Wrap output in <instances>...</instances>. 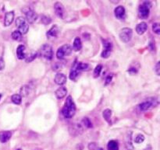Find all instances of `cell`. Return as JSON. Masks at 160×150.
Returning a JSON list of instances; mask_svg holds the SVG:
<instances>
[{
    "instance_id": "1",
    "label": "cell",
    "mask_w": 160,
    "mask_h": 150,
    "mask_svg": "<svg viewBox=\"0 0 160 150\" xmlns=\"http://www.w3.org/2000/svg\"><path fill=\"white\" fill-rule=\"evenodd\" d=\"M76 113L75 103L73 100L71 96H67V100L64 103L63 107L62 110V114L65 118L69 119L72 118Z\"/></svg>"
},
{
    "instance_id": "2",
    "label": "cell",
    "mask_w": 160,
    "mask_h": 150,
    "mask_svg": "<svg viewBox=\"0 0 160 150\" xmlns=\"http://www.w3.org/2000/svg\"><path fill=\"white\" fill-rule=\"evenodd\" d=\"M151 4L149 1H144L138 9V16L141 19H147L149 16Z\"/></svg>"
},
{
    "instance_id": "3",
    "label": "cell",
    "mask_w": 160,
    "mask_h": 150,
    "mask_svg": "<svg viewBox=\"0 0 160 150\" xmlns=\"http://www.w3.org/2000/svg\"><path fill=\"white\" fill-rule=\"evenodd\" d=\"M16 26L18 28V31L21 34H25L29 30V25L24 16H19L16 20Z\"/></svg>"
},
{
    "instance_id": "4",
    "label": "cell",
    "mask_w": 160,
    "mask_h": 150,
    "mask_svg": "<svg viewBox=\"0 0 160 150\" xmlns=\"http://www.w3.org/2000/svg\"><path fill=\"white\" fill-rule=\"evenodd\" d=\"M40 55L42 57L45 58L47 60L51 61L53 58V51H52V48L51 45H48V44H45L43 45L39 50Z\"/></svg>"
},
{
    "instance_id": "5",
    "label": "cell",
    "mask_w": 160,
    "mask_h": 150,
    "mask_svg": "<svg viewBox=\"0 0 160 150\" xmlns=\"http://www.w3.org/2000/svg\"><path fill=\"white\" fill-rule=\"evenodd\" d=\"M72 48L69 45H64L56 51V57L59 59H63L65 56H69L72 53Z\"/></svg>"
},
{
    "instance_id": "6",
    "label": "cell",
    "mask_w": 160,
    "mask_h": 150,
    "mask_svg": "<svg viewBox=\"0 0 160 150\" xmlns=\"http://www.w3.org/2000/svg\"><path fill=\"white\" fill-rule=\"evenodd\" d=\"M132 36H133V30H131L130 28H128V27L123 28L120 30V34H119L120 39L122 42L124 43L129 42L132 38Z\"/></svg>"
},
{
    "instance_id": "7",
    "label": "cell",
    "mask_w": 160,
    "mask_h": 150,
    "mask_svg": "<svg viewBox=\"0 0 160 150\" xmlns=\"http://www.w3.org/2000/svg\"><path fill=\"white\" fill-rule=\"evenodd\" d=\"M22 11L24 12V14L26 16V20L27 23L34 24L38 18V14L30 8H24Z\"/></svg>"
},
{
    "instance_id": "8",
    "label": "cell",
    "mask_w": 160,
    "mask_h": 150,
    "mask_svg": "<svg viewBox=\"0 0 160 150\" xmlns=\"http://www.w3.org/2000/svg\"><path fill=\"white\" fill-rule=\"evenodd\" d=\"M158 104V101L155 100V99H151V100H145L144 102L141 103L139 104L138 107L140 109V111H145L150 109L152 107H155Z\"/></svg>"
},
{
    "instance_id": "9",
    "label": "cell",
    "mask_w": 160,
    "mask_h": 150,
    "mask_svg": "<svg viewBox=\"0 0 160 150\" xmlns=\"http://www.w3.org/2000/svg\"><path fill=\"white\" fill-rule=\"evenodd\" d=\"M80 72H81V71L77 68V61L76 59L75 62L73 64L72 68L70 69V72H69V79L73 81H76L77 79L79 77Z\"/></svg>"
},
{
    "instance_id": "10",
    "label": "cell",
    "mask_w": 160,
    "mask_h": 150,
    "mask_svg": "<svg viewBox=\"0 0 160 150\" xmlns=\"http://www.w3.org/2000/svg\"><path fill=\"white\" fill-rule=\"evenodd\" d=\"M59 32H60V30H59L58 26L57 25H54V26H52L51 29L47 32L46 36H47V37L49 38V39L56 38L58 36V34H59Z\"/></svg>"
},
{
    "instance_id": "11",
    "label": "cell",
    "mask_w": 160,
    "mask_h": 150,
    "mask_svg": "<svg viewBox=\"0 0 160 150\" xmlns=\"http://www.w3.org/2000/svg\"><path fill=\"white\" fill-rule=\"evenodd\" d=\"M67 76L64 74H63V73H61V72L57 73L54 78L55 83L57 85H60V86H63V85L67 83Z\"/></svg>"
},
{
    "instance_id": "12",
    "label": "cell",
    "mask_w": 160,
    "mask_h": 150,
    "mask_svg": "<svg viewBox=\"0 0 160 150\" xmlns=\"http://www.w3.org/2000/svg\"><path fill=\"white\" fill-rule=\"evenodd\" d=\"M13 20H14V12L10 11V12H6L5 14V18H4V26L5 27L10 26L12 24Z\"/></svg>"
},
{
    "instance_id": "13",
    "label": "cell",
    "mask_w": 160,
    "mask_h": 150,
    "mask_svg": "<svg viewBox=\"0 0 160 150\" xmlns=\"http://www.w3.org/2000/svg\"><path fill=\"white\" fill-rule=\"evenodd\" d=\"M114 14L115 16L117 19L122 20L124 18L125 14H126V10L123 6H117L116 9H114Z\"/></svg>"
},
{
    "instance_id": "14",
    "label": "cell",
    "mask_w": 160,
    "mask_h": 150,
    "mask_svg": "<svg viewBox=\"0 0 160 150\" xmlns=\"http://www.w3.org/2000/svg\"><path fill=\"white\" fill-rule=\"evenodd\" d=\"M54 9L55 12L57 16H59L60 18H63L64 15V6H63V4L60 3H56L54 5Z\"/></svg>"
},
{
    "instance_id": "15",
    "label": "cell",
    "mask_w": 160,
    "mask_h": 150,
    "mask_svg": "<svg viewBox=\"0 0 160 150\" xmlns=\"http://www.w3.org/2000/svg\"><path fill=\"white\" fill-rule=\"evenodd\" d=\"M17 56L20 60H23L26 58V53H25V46L23 45H19L17 48Z\"/></svg>"
},
{
    "instance_id": "16",
    "label": "cell",
    "mask_w": 160,
    "mask_h": 150,
    "mask_svg": "<svg viewBox=\"0 0 160 150\" xmlns=\"http://www.w3.org/2000/svg\"><path fill=\"white\" fill-rule=\"evenodd\" d=\"M67 88L64 86H60L56 91V98L59 100L63 99L64 97L67 96Z\"/></svg>"
},
{
    "instance_id": "17",
    "label": "cell",
    "mask_w": 160,
    "mask_h": 150,
    "mask_svg": "<svg viewBox=\"0 0 160 150\" xmlns=\"http://www.w3.org/2000/svg\"><path fill=\"white\" fill-rule=\"evenodd\" d=\"M12 137V132L9 131H4V132H0V141L5 143L8 141Z\"/></svg>"
},
{
    "instance_id": "18",
    "label": "cell",
    "mask_w": 160,
    "mask_h": 150,
    "mask_svg": "<svg viewBox=\"0 0 160 150\" xmlns=\"http://www.w3.org/2000/svg\"><path fill=\"white\" fill-rule=\"evenodd\" d=\"M147 30H148V25L145 22H141V23H140L137 25L136 32L138 33L139 35L143 34Z\"/></svg>"
},
{
    "instance_id": "19",
    "label": "cell",
    "mask_w": 160,
    "mask_h": 150,
    "mask_svg": "<svg viewBox=\"0 0 160 150\" xmlns=\"http://www.w3.org/2000/svg\"><path fill=\"white\" fill-rule=\"evenodd\" d=\"M82 48V42L81 40L80 37H76L74 39V41H73V48L72 50L75 51H80Z\"/></svg>"
},
{
    "instance_id": "20",
    "label": "cell",
    "mask_w": 160,
    "mask_h": 150,
    "mask_svg": "<svg viewBox=\"0 0 160 150\" xmlns=\"http://www.w3.org/2000/svg\"><path fill=\"white\" fill-rule=\"evenodd\" d=\"M102 116H103V118L106 120V121L107 122L108 124H110L112 123V121H111V116H112V111L110 110V109H106L105 111L102 112Z\"/></svg>"
},
{
    "instance_id": "21",
    "label": "cell",
    "mask_w": 160,
    "mask_h": 150,
    "mask_svg": "<svg viewBox=\"0 0 160 150\" xmlns=\"http://www.w3.org/2000/svg\"><path fill=\"white\" fill-rule=\"evenodd\" d=\"M108 150H119V145L117 141L116 140H111L108 142L107 145Z\"/></svg>"
},
{
    "instance_id": "22",
    "label": "cell",
    "mask_w": 160,
    "mask_h": 150,
    "mask_svg": "<svg viewBox=\"0 0 160 150\" xmlns=\"http://www.w3.org/2000/svg\"><path fill=\"white\" fill-rule=\"evenodd\" d=\"M11 100H12V102L13 103H15L17 105H19V104L21 103L22 97L20 94H13L11 96Z\"/></svg>"
},
{
    "instance_id": "23",
    "label": "cell",
    "mask_w": 160,
    "mask_h": 150,
    "mask_svg": "<svg viewBox=\"0 0 160 150\" xmlns=\"http://www.w3.org/2000/svg\"><path fill=\"white\" fill-rule=\"evenodd\" d=\"M11 37H12V38L14 41H21L22 34L19 32L18 30H14L12 33V34H11Z\"/></svg>"
},
{
    "instance_id": "24",
    "label": "cell",
    "mask_w": 160,
    "mask_h": 150,
    "mask_svg": "<svg viewBox=\"0 0 160 150\" xmlns=\"http://www.w3.org/2000/svg\"><path fill=\"white\" fill-rule=\"evenodd\" d=\"M77 68L81 72V71H87L89 69V65L87 63H83L81 62H77Z\"/></svg>"
},
{
    "instance_id": "25",
    "label": "cell",
    "mask_w": 160,
    "mask_h": 150,
    "mask_svg": "<svg viewBox=\"0 0 160 150\" xmlns=\"http://www.w3.org/2000/svg\"><path fill=\"white\" fill-rule=\"evenodd\" d=\"M82 123H83V124H84V126H85V128H91L93 127L91 120H90L88 117H84V118L82 119Z\"/></svg>"
},
{
    "instance_id": "26",
    "label": "cell",
    "mask_w": 160,
    "mask_h": 150,
    "mask_svg": "<svg viewBox=\"0 0 160 150\" xmlns=\"http://www.w3.org/2000/svg\"><path fill=\"white\" fill-rule=\"evenodd\" d=\"M102 70V65H98V66L95 67V70H94V77H95V78H98L100 75V74H101Z\"/></svg>"
},
{
    "instance_id": "27",
    "label": "cell",
    "mask_w": 160,
    "mask_h": 150,
    "mask_svg": "<svg viewBox=\"0 0 160 150\" xmlns=\"http://www.w3.org/2000/svg\"><path fill=\"white\" fill-rule=\"evenodd\" d=\"M30 92V88L27 86H23L20 89V96H27L28 93Z\"/></svg>"
},
{
    "instance_id": "28",
    "label": "cell",
    "mask_w": 160,
    "mask_h": 150,
    "mask_svg": "<svg viewBox=\"0 0 160 150\" xmlns=\"http://www.w3.org/2000/svg\"><path fill=\"white\" fill-rule=\"evenodd\" d=\"M102 44L104 49H110V50L112 49V44L109 40L102 39Z\"/></svg>"
},
{
    "instance_id": "29",
    "label": "cell",
    "mask_w": 160,
    "mask_h": 150,
    "mask_svg": "<svg viewBox=\"0 0 160 150\" xmlns=\"http://www.w3.org/2000/svg\"><path fill=\"white\" fill-rule=\"evenodd\" d=\"M111 52H112V50H110V49H103L102 52L101 54V56L103 58H108L110 56Z\"/></svg>"
},
{
    "instance_id": "30",
    "label": "cell",
    "mask_w": 160,
    "mask_h": 150,
    "mask_svg": "<svg viewBox=\"0 0 160 150\" xmlns=\"http://www.w3.org/2000/svg\"><path fill=\"white\" fill-rule=\"evenodd\" d=\"M145 141V136L141 134H139V135H137V137L134 139V141L135 143H138V144H140V143H142L143 141Z\"/></svg>"
},
{
    "instance_id": "31",
    "label": "cell",
    "mask_w": 160,
    "mask_h": 150,
    "mask_svg": "<svg viewBox=\"0 0 160 150\" xmlns=\"http://www.w3.org/2000/svg\"><path fill=\"white\" fill-rule=\"evenodd\" d=\"M152 30L154 31V33L156 34H159L160 33V25L159 23H155L152 25Z\"/></svg>"
},
{
    "instance_id": "32",
    "label": "cell",
    "mask_w": 160,
    "mask_h": 150,
    "mask_svg": "<svg viewBox=\"0 0 160 150\" xmlns=\"http://www.w3.org/2000/svg\"><path fill=\"white\" fill-rule=\"evenodd\" d=\"M51 21L52 20L49 16H47L46 15H43L42 16V23H43L44 24H46V25L49 24L51 23Z\"/></svg>"
},
{
    "instance_id": "33",
    "label": "cell",
    "mask_w": 160,
    "mask_h": 150,
    "mask_svg": "<svg viewBox=\"0 0 160 150\" xmlns=\"http://www.w3.org/2000/svg\"><path fill=\"white\" fill-rule=\"evenodd\" d=\"M63 68V66L61 65V63H59V62H56V63H55L53 66H52V69L54 71H59V70H60L61 69Z\"/></svg>"
},
{
    "instance_id": "34",
    "label": "cell",
    "mask_w": 160,
    "mask_h": 150,
    "mask_svg": "<svg viewBox=\"0 0 160 150\" xmlns=\"http://www.w3.org/2000/svg\"><path fill=\"white\" fill-rule=\"evenodd\" d=\"M155 72L156 73V75H160V62H158L155 66Z\"/></svg>"
},
{
    "instance_id": "35",
    "label": "cell",
    "mask_w": 160,
    "mask_h": 150,
    "mask_svg": "<svg viewBox=\"0 0 160 150\" xmlns=\"http://www.w3.org/2000/svg\"><path fill=\"white\" fill-rule=\"evenodd\" d=\"M88 149L89 150H95L97 149V145L95 142H91L88 144Z\"/></svg>"
},
{
    "instance_id": "36",
    "label": "cell",
    "mask_w": 160,
    "mask_h": 150,
    "mask_svg": "<svg viewBox=\"0 0 160 150\" xmlns=\"http://www.w3.org/2000/svg\"><path fill=\"white\" fill-rule=\"evenodd\" d=\"M112 74H109V75H107L106 76V85H108V84H109L110 83H111V81H112Z\"/></svg>"
},
{
    "instance_id": "37",
    "label": "cell",
    "mask_w": 160,
    "mask_h": 150,
    "mask_svg": "<svg viewBox=\"0 0 160 150\" xmlns=\"http://www.w3.org/2000/svg\"><path fill=\"white\" fill-rule=\"evenodd\" d=\"M36 56H37V54L36 53H34V54H31L30 56H29L28 57V58H27L26 59V62H31V61H33L35 58H36Z\"/></svg>"
},
{
    "instance_id": "38",
    "label": "cell",
    "mask_w": 160,
    "mask_h": 150,
    "mask_svg": "<svg viewBox=\"0 0 160 150\" xmlns=\"http://www.w3.org/2000/svg\"><path fill=\"white\" fill-rule=\"evenodd\" d=\"M128 72L130 73V74H136L138 72V69L136 68H134V67H131L130 69H128Z\"/></svg>"
},
{
    "instance_id": "39",
    "label": "cell",
    "mask_w": 160,
    "mask_h": 150,
    "mask_svg": "<svg viewBox=\"0 0 160 150\" xmlns=\"http://www.w3.org/2000/svg\"><path fill=\"white\" fill-rule=\"evenodd\" d=\"M4 68H5V62H4L3 58L0 57V71L3 70Z\"/></svg>"
},
{
    "instance_id": "40",
    "label": "cell",
    "mask_w": 160,
    "mask_h": 150,
    "mask_svg": "<svg viewBox=\"0 0 160 150\" xmlns=\"http://www.w3.org/2000/svg\"><path fill=\"white\" fill-rule=\"evenodd\" d=\"M96 150H103V149H102V148H99V149H97Z\"/></svg>"
},
{
    "instance_id": "41",
    "label": "cell",
    "mask_w": 160,
    "mask_h": 150,
    "mask_svg": "<svg viewBox=\"0 0 160 150\" xmlns=\"http://www.w3.org/2000/svg\"><path fill=\"white\" fill-rule=\"evenodd\" d=\"M1 98H2V94L0 93V100H1Z\"/></svg>"
},
{
    "instance_id": "42",
    "label": "cell",
    "mask_w": 160,
    "mask_h": 150,
    "mask_svg": "<svg viewBox=\"0 0 160 150\" xmlns=\"http://www.w3.org/2000/svg\"><path fill=\"white\" fill-rule=\"evenodd\" d=\"M17 150H20V149H17Z\"/></svg>"
}]
</instances>
